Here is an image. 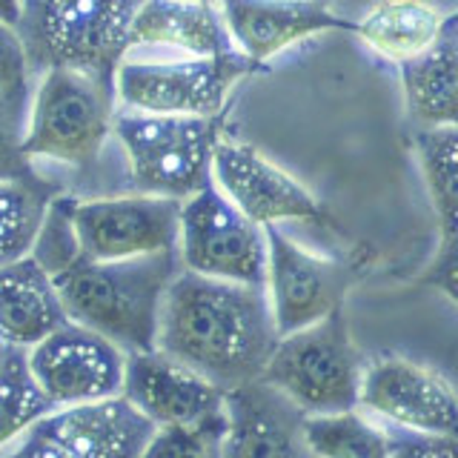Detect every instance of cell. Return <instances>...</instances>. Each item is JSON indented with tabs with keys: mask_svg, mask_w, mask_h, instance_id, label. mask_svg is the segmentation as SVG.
I'll use <instances>...</instances> for the list:
<instances>
[{
	"mask_svg": "<svg viewBox=\"0 0 458 458\" xmlns=\"http://www.w3.org/2000/svg\"><path fill=\"white\" fill-rule=\"evenodd\" d=\"M276 341L264 286L200 278L183 269L169 281L155 350L224 393L261 378Z\"/></svg>",
	"mask_w": 458,
	"mask_h": 458,
	"instance_id": "6da1fadb",
	"label": "cell"
},
{
	"mask_svg": "<svg viewBox=\"0 0 458 458\" xmlns=\"http://www.w3.org/2000/svg\"><path fill=\"white\" fill-rule=\"evenodd\" d=\"M178 272L175 252L114 264L78 258L55 272L52 284L72 324L132 355L155 350L161 301Z\"/></svg>",
	"mask_w": 458,
	"mask_h": 458,
	"instance_id": "7a4b0ae2",
	"label": "cell"
},
{
	"mask_svg": "<svg viewBox=\"0 0 458 458\" xmlns=\"http://www.w3.org/2000/svg\"><path fill=\"white\" fill-rule=\"evenodd\" d=\"M114 112L112 83L72 69L40 72L23 114V161L92 166L112 138Z\"/></svg>",
	"mask_w": 458,
	"mask_h": 458,
	"instance_id": "3957f363",
	"label": "cell"
},
{
	"mask_svg": "<svg viewBox=\"0 0 458 458\" xmlns=\"http://www.w3.org/2000/svg\"><path fill=\"white\" fill-rule=\"evenodd\" d=\"M138 4H21L14 29L32 75L72 69L112 83L114 69L129 55Z\"/></svg>",
	"mask_w": 458,
	"mask_h": 458,
	"instance_id": "277c9868",
	"label": "cell"
},
{
	"mask_svg": "<svg viewBox=\"0 0 458 458\" xmlns=\"http://www.w3.org/2000/svg\"><path fill=\"white\" fill-rule=\"evenodd\" d=\"M361 372L364 355L341 307L298 333L281 335L258 381L301 415H329L358 407Z\"/></svg>",
	"mask_w": 458,
	"mask_h": 458,
	"instance_id": "5b68a950",
	"label": "cell"
},
{
	"mask_svg": "<svg viewBox=\"0 0 458 458\" xmlns=\"http://www.w3.org/2000/svg\"><path fill=\"white\" fill-rule=\"evenodd\" d=\"M224 118H169L118 109L112 135L126 155L138 195L186 200L212 183V152Z\"/></svg>",
	"mask_w": 458,
	"mask_h": 458,
	"instance_id": "8992f818",
	"label": "cell"
},
{
	"mask_svg": "<svg viewBox=\"0 0 458 458\" xmlns=\"http://www.w3.org/2000/svg\"><path fill=\"white\" fill-rule=\"evenodd\" d=\"M255 66L241 55L226 57H135L114 69L118 109L169 118H224L235 83Z\"/></svg>",
	"mask_w": 458,
	"mask_h": 458,
	"instance_id": "52a82bcc",
	"label": "cell"
},
{
	"mask_svg": "<svg viewBox=\"0 0 458 458\" xmlns=\"http://www.w3.org/2000/svg\"><path fill=\"white\" fill-rule=\"evenodd\" d=\"M175 255L181 269L192 276L264 286V229L229 204L215 183H207L204 190L181 200Z\"/></svg>",
	"mask_w": 458,
	"mask_h": 458,
	"instance_id": "ba28073f",
	"label": "cell"
},
{
	"mask_svg": "<svg viewBox=\"0 0 458 458\" xmlns=\"http://www.w3.org/2000/svg\"><path fill=\"white\" fill-rule=\"evenodd\" d=\"M358 410L395 433L455 436L458 404L450 378L404 355L364 361Z\"/></svg>",
	"mask_w": 458,
	"mask_h": 458,
	"instance_id": "9c48e42d",
	"label": "cell"
},
{
	"mask_svg": "<svg viewBox=\"0 0 458 458\" xmlns=\"http://www.w3.org/2000/svg\"><path fill=\"white\" fill-rule=\"evenodd\" d=\"M264 293L278 338L298 333L344 307V295L355 281V272L347 264L301 247L281 226H264Z\"/></svg>",
	"mask_w": 458,
	"mask_h": 458,
	"instance_id": "30bf717a",
	"label": "cell"
},
{
	"mask_svg": "<svg viewBox=\"0 0 458 458\" xmlns=\"http://www.w3.org/2000/svg\"><path fill=\"white\" fill-rule=\"evenodd\" d=\"M181 204L169 198L118 195L72 204V233L86 261H135L175 252Z\"/></svg>",
	"mask_w": 458,
	"mask_h": 458,
	"instance_id": "8fae6325",
	"label": "cell"
},
{
	"mask_svg": "<svg viewBox=\"0 0 458 458\" xmlns=\"http://www.w3.org/2000/svg\"><path fill=\"white\" fill-rule=\"evenodd\" d=\"M26 364L52 410H69L118 398L126 352L112 341L66 321L32 350H26Z\"/></svg>",
	"mask_w": 458,
	"mask_h": 458,
	"instance_id": "7c38bea8",
	"label": "cell"
},
{
	"mask_svg": "<svg viewBox=\"0 0 458 458\" xmlns=\"http://www.w3.org/2000/svg\"><path fill=\"white\" fill-rule=\"evenodd\" d=\"M212 183L229 204L261 229L284 221L324 218L321 200L247 140H218L212 152Z\"/></svg>",
	"mask_w": 458,
	"mask_h": 458,
	"instance_id": "4fadbf2b",
	"label": "cell"
},
{
	"mask_svg": "<svg viewBox=\"0 0 458 458\" xmlns=\"http://www.w3.org/2000/svg\"><path fill=\"white\" fill-rule=\"evenodd\" d=\"M121 395L155 429L218 421L226 404L221 386L157 350L126 355Z\"/></svg>",
	"mask_w": 458,
	"mask_h": 458,
	"instance_id": "5bb4252c",
	"label": "cell"
},
{
	"mask_svg": "<svg viewBox=\"0 0 458 458\" xmlns=\"http://www.w3.org/2000/svg\"><path fill=\"white\" fill-rule=\"evenodd\" d=\"M301 424L304 415L267 384L235 386L224 404L221 458H312Z\"/></svg>",
	"mask_w": 458,
	"mask_h": 458,
	"instance_id": "9a60e30c",
	"label": "cell"
},
{
	"mask_svg": "<svg viewBox=\"0 0 458 458\" xmlns=\"http://www.w3.org/2000/svg\"><path fill=\"white\" fill-rule=\"evenodd\" d=\"M412 152L419 161L424 190L429 195L438 229L433 261L421 272V281L455 304L458 284V132L444 129H412Z\"/></svg>",
	"mask_w": 458,
	"mask_h": 458,
	"instance_id": "2e32d148",
	"label": "cell"
},
{
	"mask_svg": "<svg viewBox=\"0 0 458 458\" xmlns=\"http://www.w3.org/2000/svg\"><path fill=\"white\" fill-rule=\"evenodd\" d=\"M229 40L241 57L261 66L295 43L324 32H352V21L327 4H218Z\"/></svg>",
	"mask_w": 458,
	"mask_h": 458,
	"instance_id": "e0dca14e",
	"label": "cell"
},
{
	"mask_svg": "<svg viewBox=\"0 0 458 458\" xmlns=\"http://www.w3.org/2000/svg\"><path fill=\"white\" fill-rule=\"evenodd\" d=\"M66 458H140L155 427L123 395L52 410L40 421Z\"/></svg>",
	"mask_w": 458,
	"mask_h": 458,
	"instance_id": "ac0fdd59",
	"label": "cell"
},
{
	"mask_svg": "<svg viewBox=\"0 0 458 458\" xmlns=\"http://www.w3.org/2000/svg\"><path fill=\"white\" fill-rule=\"evenodd\" d=\"M135 49H169L175 57L238 55L221 18L218 4L149 0L138 4L129 32V55Z\"/></svg>",
	"mask_w": 458,
	"mask_h": 458,
	"instance_id": "d6986e66",
	"label": "cell"
},
{
	"mask_svg": "<svg viewBox=\"0 0 458 458\" xmlns=\"http://www.w3.org/2000/svg\"><path fill=\"white\" fill-rule=\"evenodd\" d=\"M66 321L52 276L32 255L0 267V344L6 350H32Z\"/></svg>",
	"mask_w": 458,
	"mask_h": 458,
	"instance_id": "ffe728a7",
	"label": "cell"
},
{
	"mask_svg": "<svg viewBox=\"0 0 458 458\" xmlns=\"http://www.w3.org/2000/svg\"><path fill=\"white\" fill-rule=\"evenodd\" d=\"M407 114L415 129L455 126L458 118V12L438 40L398 66Z\"/></svg>",
	"mask_w": 458,
	"mask_h": 458,
	"instance_id": "44dd1931",
	"label": "cell"
},
{
	"mask_svg": "<svg viewBox=\"0 0 458 458\" xmlns=\"http://www.w3.org/2000/svg\"><path fill=\"white\" fill-rule=\"evenodd\" d=\"M453 12L421 0H401V4H376L361 18L352 21V32L367 47L393 64H407L438 40Z\"/></svg>",
	"mask_w": 458,
	"mask_h": 458,
	"instance_id": "7402d4cb",
	"label": "cell"
},
{
	"mask_svg": "<svg viewBox=\"0 0 458 458\" xmlns=\"http://www.w3.org/2000/svg\"><path fill=\"white\" fill-rule=\"evenodd\" d=\"M304 447L312 458H386L390 429L361 410L304 415Z\"/></svg>",
	"mask_w": 458,
	"mask_h": 458,
	"instance_id": "603a6c76",
	"label": "cell"
},
{
	"mask_svg": "<svg viewBox=\"0 0 458 458\" xmlns=\"http://www.w3.org/2000/svg\"><path fill=\"white\" fill-rule=\"evenodd\" d=\"M52 195L32 175L0 178V267L32 255Z\"/></svg>",
	"mask_w": 458,
	"mask_h": 458,
	"instance_id": "cb8c5ba5",
	"label": "cell"
},
{
	"mask_svg": "<svg viewBox=\"0 0 458 458\" xmlns=\"http://www.w3.org/2000/svg\"><path fill=\"white\" fill-rule=\"evenodd\" d=\"M49 412L52 404L29 372L26 352L6 350V355L0 358V455Z\"/></svg>",
	"mask_w": 458,
	"mask_h": 458,
	"instance_id": "d4e9b609",
	"label": "cell"
},
{
	"mask_svg": "<svg viewBox=\"0 0 458 458\" xmlns=\"http://www.w3.org/2000/svg\"><path fill=\"white\" fill-rule=\"evenodd\" d=\"M224 419L195 427L155 429L140 458H221Z\"/></svg>",
	"mask_w": 458,
	"mask_h": 458,
	"instance_id": "484cf974",
	"label": "cell"
},
{
	"mask_svg": "<svg viewBox=\"0 0 458 458\" xmlns=\"http://www.w3.org/2000/svg\"><path fill=\"white\" fill-rule=\"evenodd\" d=\"M29 81H32V69H29L18 29L0 12V100L14 106H26L29 92H32Z\"/></svg>",
	"mask_w": 458,
	"mask_h": 458,
	"instance_id": "4316f807",
	"label": "cell"
},
{
	"mask_svg": "<svg viewBox=\"0 0 458 458\" xmlns=\"http://www.w3.org/2000/svg\"><path fill=\"white\" fill-rule=\"evenodd\" d=\"M26 106H14L0 100V178H23L29 175V164L21 155Z\"/></svg>",
	"mask_w": 458,
	"mask_h": 458,
	"instance_id": "83f0119b",
	"label": "cell"
},
{
	"mask_svg": "<svg viewBox=\"0 0 458 458\" xmlns=\"http://www.w3.org/2000/svg\"><path fill=\"white\" fill-rule=\"evenodd\" d=\"M386 458H458L455 436H419L390 429V455Z\"/></svg>",
	"mask_w": 458,
	"mask_h": 458,
	"instance_id": "f1b7e54d",
	"label": "cell"
}]
</instances>
